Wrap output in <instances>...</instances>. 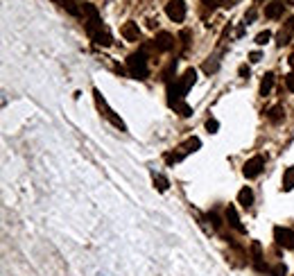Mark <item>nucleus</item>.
Segmentation results:
<instances>
[{"label": "nucleus", "mask_w": 294, "mask_h": 276, "mask_svg": "<svg viewBox=\"0 0 294 276\" xmlns=\"http://www.w3.org/2000/svg\"><path fill=\"white\" fill-rule=\"evenodd\" d=\"M82 14H84V25H86L88 36H91V39H93L98 45H104V48H107V45H111L113 39H111V34H109V32L102 27V18H100L98 9H95L93 5L84 2V5H82Z\"/></svg>", "instance_id": "f257e3e1"}, {"label": "nucleus", "mask_w": 294, "mask_h": 276, "mask_svg": "<svg viewBox=\"0 0 294 276\" xmlns=\"http://www.w3.org/2000/svg\"><path fill=\"white\" fill-rule=\"evenodd\" d=\"M127 70L134 79H147L149 68H147V54L145 50H138V52L129 54L127 57Z\"/></svg>", "instance_id": "f03ea898"}, {"label": "nucleus", "mask_w": 294, "mask_h": 276, "mask_svg": "<svg viewBox=\"0 0 294 276\" xmlns=\"http://www.w3.org/2000/svg\"><path fill=\"white\" fill-rule=\"evenodd\" d=\"M165 14H167V18L170 20L181 23V20L186 18V2H183V0H167Z\"/></svg>", "instance_id": "7ed1b4c3"}, {"label": "nucleus", "mask_w": 294, "mask_h": 276, "mask_svg": "<svg viewBox=\"0 0 294 276\" xmlns=\"http://www.w3.org/2000/svg\"><path fill=\"white\" fill-rule=\"evenodd\" d=\"M274 240H276V245L283 247V249H294V231L292 229L276 227L274 229Z\"/></svg>", "instance_id": "20e7f679"}, {"label": "nucleus", "mask_w": 294, "mask_h": 276, "mask_svg": "<svg viewBox=\"0 0 294 276\" xmlns=\"http://www.w3.org/2000/svg\"><path fill=\"white\" fill-rule=\"evenodd\" d=\"M263 168H265V156H251L249 161L245 163V168H242V172H245V177L247 179H256L260 172H263Z\"/></svg>", "instance_id": "39448f33"}, {"label": "nucleus", "mask_w": 294, "mask_h": 276, "mask_svg": "<svg viewBox=\"0 0 294 276\" xmlns=\"http://www.w3.org/2000/svg\"><path fill=\"white\" fill-rule=\"evenodd\" d=\"M93 95H95V102H98V107L102 109V111H104V116H107V118H109V123H111L113 127H118V129H123V132H125V123H123V120H120V118H118L116 114H113L111 109L107 107V102H104V98H102V95H100V91H98V89L93 91Z\"/></svg>", "instance_id": "423d86ee"}, {"label": "nucleus", "mask_w": 294, "mask_h": 276, "mask_svg": "<svg viewBox=\"0 0 294 276\" xmlns=\"http://www.w3.org/2000/svg\"><path fill=\"white\" fill-rule=\"evenodd\" d=\"M154 48L158 50V52H167V50L174 48V36L167 34V32H158L156 36H154Z\"/></svg>", "instance_id": "0eeeda50"}, {"label": "nucleus", "mask_w": 294, "mask_h": 276, "mask_svg": "<svg viewBox=\"0 0 294 276\" xmlns=\"http://www.w3.org/2000/svg\"><path fill=\"white\" fill-rule=\"evenodd\" d=\"M224 217H226V224H229L231 229H235L238 233H245V227H242L240 222V215H238V211H235V206H226L224 211Z\"/></svg>", "instance_id": "6e6552de"}, {"label": "nucleus", "mask_w": 294, "mask_h": 276, "mask_svg": "<svg viewBox=\"0 0 294 276\" xmlns=\"http://www.w3.org/2000/svg\"><path fill=\"white\" fill-rule=\"evenodd\" d=\"M123 36H125V41H132V43H136V41H141V27H138V23H125L123 25Z\"/></svg>", "instance_id": "1a4fd4ad"}, {"label": "nucleus", "mask_w": 294, "mask_h": 276, "mask_svg": "<svg viewBox=\"0 0 294 276\" xmlns=\"http://www.w3.org/2000/svg\"><path fill=\"white\" fill-rule=\"evenodd\" d=\"M251 261H254V267L258 272L267 270V265L263 263V254H260V242H251Z\"/></svg>", "instance_id": "9d476101"}, {"label": "nucleus", "mask_w": 294, "mask_h": 276, "mask_svg": "<svg viewBox=\"0 0 294 276\" xmlns=\"http://www.w3.org/2000/svg\"><path fill=\"white\" fill-rule=\"evenodd\" d=\"M292 34H294V18H288V23H285V27L279 32V45H281V48L290 43V39H292Z\"/></svg>", "instance_id": "9b49d317"}, {"label": "nucleus", "mask_w": 294, "mask_h": 276, "mask_svg": "<svg viewBox=\"0 0 294 276\" xmlns=\"http://www.w3.org/2000/svg\"><path fill=\"white\" fill-rule=\"evenodd\" d=\"M54 2H59L70 16H82V2L79 0H54Z\"/></svg>", "instance_id": "f8f14e48"}, {"label": "nucleus", "mask_w": 294, "mask_h": 276, "mask_svg": "<svg viewBox=\"0 0 294 276\" xmlns=\"http://www.w3.org/2000/svg\"><path fill=\"white\" fill-rule=\"evenodd\" d=\"M283 7H285V2L274 0V2H270V5L265 7V16H267V18H281V16H283Z\"/></svg>", "instance_id": "ddd939ff"}, {"label": "nucleus", "mask_w": 294, "mask_h": 276, "mask_svg": "<svg viewBox=\"0 0 294 276\" xmlns=\"http://www.w3.org/2000/svg\"><path fill=\"white\" fill-rule=\"evenodd\" d=\"M238 202H240L245 208H251V204H254V190H251L249 186H245L240 192H238Z\"/></svg>", "instance_id": "4468645a"}, {"label": "nucleus", "mask_w": 294, "mask_h": 276, "mask_svg": "<svg viewBox=\"0 0 294 276\" xmlns=\"http://www.w3.org/2000/svg\"><path fill=\"white\" fill-rule=\"evenodd\" d=\"M267 118H270V123H274V125H279L281 120L285 118V109L281 107V104H276V107H272L270 111H267Z\"/></svg>", "instance_id": "2eb2a0df"}, {"label": "nucleus", "mask_w": 294, "mask_h": 276, "mask_svg": "<svg viewBox=\"0 0 294 276\" xmlns=\"http://www.w3.org/2000/svg\"><path fill=\"white\" fill-rule=\"evenodd\" d=\"M199 147H201V140H199V138H188V140L179 149H181V154L186 156V154H190V152H197Z\"/></svg>", "instance_id": "dca6fc26"}, {"label": "nucleus", "mask_w": 294, "mask_h": 276, "mask_svg": "<svg viewBox=\"0 0 294 276\" xmlns=\"http://www.w3.org/2000/svg\"><path fill=\"white\" fill-rule=\"evenodd\" d=\"M272 86H274V75H272V73H265L263 82H260V95H270Z\"/></svg>", "instance_id": "f3484780"}, {"label": "nucleus", "mask_w": 294, "mask_h": 276, "mask_svg": "<svg viewBox=\"0 0 294 276\" xmlns=\"http://www.w3.org/2000/svg\"><path fill=\"white\" fill-rule=\"evenodd\" d=\"M172 109H174V111H176L179 116H181V118H190V116H192V109L188 107L186 102H176V104H172Z\"/></svg>", "instance_id": "a211bd4d"}, {"label": "nucleus", "mask_w": 294, "mask_h": 276, "mask_svg": "<svg viewBox=\"0 0 294 276\" xmlns=\"http://www.w3.org/2000/svg\"><path fill=\"white\" fill-rule=\"evenodd\" d=\"M292 188H294V165L285 170L283 174V190H292Z\"/></svg>", "instance_id": "6ab92c4d"}, {"label": "nucleus", "mask_w": 294, "mask_h": 276, "mask_svg": "<svg viewBox=\"0 0 294 276\" xmlns=\"http://www.w3.org/2000/svg\"><path fill=\"white\" fill-rule=\"evenodd\" d=\"M154 183H156V188L161 192H165L167 190V179L165 177H161V174H156V177H154Z\"/></svg>", "instance_id": "aec40b11"}, {"label": "nucleus", "mask_w": 294, "mask_h": 276, "mask_svg": "<svg viewBox=\"0 0 294 276\" xmlns=\"http://www.w3.org/2000/svg\"><path fill=\"white\" fill-rule=\"evenodd\" d=\"M270 272H272V276H285V272H288V270H285L283 263H276V265L272 267Z\"/></svg>", "instance_id": "412c9836"}, {"label": "nucleus", "mask_w": 294, "mask_h": 276, "mask_svg": "<svg viewBox=\"0 0 294 276\" xmlns=\"http://www.w3.org/2000/svg\"><path fill=\"white\" fill-rule=\"evenodd\" d=\"M201 5H204V11H213L220 5V0H201Z\"/></svg>", "instance_id": "4be33fe9"}, {"label": "nucleus", "mask_w": 294, "mask_h": 276, "mask_svg": "<svg viewBox=\"0 0 294 276\" xmlns=\"http://www.w3.org/2000/svg\"><path fill=\"white\" fill-rule=\"evenodd\" d=\"M270 39H272V34H270V32H267V30H265V32H260V34L256 36V43H258V45H265V43H267V41H270Z\"/></svg>", "instance_id": "5701e85b"}, {"label": "nucleus", "mask_w": 294, "mask_h": 276, "mask_svg": "<svg viewBox=\"0 0 294 276\" xmlns=\"http://www.w3.org/2000/svg\"><path fill=\"white\" fill-rule=\"evenodd\" d=\"M285 86H288L290 91L294 93V73H290V75H285Z\"/></svg>", "instance_id": "b1692460"}, {"label": "nucleus", "mask_w": 294, "mask_h": 276, "mask_svg": "<svg viewBox=\"0 0 294 276\" xmlns=\"http://www.w3.org/2000/svg\"><path fill=\"white\" fill-rule=\"evenodd\" d=\"M217 127H220V123H217V120H208V123H206V129H208L211 134H215Z\"/></svg>", "instance_id": "393cba45"}, {"label": "nucleus", "mask_w": 294, "mask_h": 276, "mask_svg": "<svg viewBox=\"0 0 294 276\" xmlns=\"http://www.w3.org/2000/svg\"><path fill=\"white\" fill-rule=\"evenodd\" d=\"M220 5H222V7H226V9H231V7L238 5V0H220Z\"/></svg>", "instance_id": "a878e982"}, {"label": "nucleus", "mask_w": 294, "mask_h": 276, "mask_svg": "<svg viewBox=\"0 0 294 276\" xmlns=\"http://www.w3.org/2000/svg\"><path fill=\"white\" fill-rule=\"evenodd\" d=\"M240 75H242V77H249V68H247V66H240Z\"/></svg>", "instance_id": "bb28decb"}, {"label": "nucleus", "mask_w": 294, "mask_h": 276, "mask_svg": "<svg viewBox=\"0 0 294 276\" xmlns=\"http://www.w3.org/2000/svg\"><path fill=\"white\" fill-rule=\"evenodd\" d=\"M249 59L254 61V64H256V61H260V52H251V54H249Z\"/></svg>", "instance_id": "cd10ccee"}, {"label": "nucleus", "mask_w": 294, "mask_h": 276, "mask_svg": "<svg viewBox=\"0 0 294 276\" xmlns=\"http://www.w3.org/2000/svg\"><path fill=\"white\" fill-rule=\"evenodd\" d=\"M256 18V11H249V14L245 16V20H254Z\"/></svg>", "instance_id": "c85d7f7f"}, {"label": "nucleus", "mask_w": 294, "mask_h": 276, "mask_svg": "<svg viewBox=\"0 0 294 276\" xmlns=\"http://www.w3.org/2000/svg\"><path fill=\"white\" fill-rule=\"evenodd\" d=\"M290 66H292V68H294V52L290 54Z\"/></svg>", "instance_id": "c756f323"}, {"label": "nucleus", "mask_w": 294, "mask_h": 276, "mask_svg": "<svg viewBox=\"0 0 294 276\" xmlns=\"http://www.w3.org/2000/svg\"><path fill=\"white\" fill-rule=\"evenodd\" d=\"M285 5H294V0H285Z\"/></svg>", "instance_id": "7c9ffc66"}, {"label": "nucleus", "mask_w": 294, "mask_h": 276, "mask_svg": "<svg viewBox=\"0 0 294 276\" xmlns=\"http://www.w3.org/2000/svg\"><path fill=\"white\" fill-rule=\"evenodd\" d=\"M256 2H263V0H256Z\"/></svg>", "instance_id": "2f4dec72"}]
</instances>
